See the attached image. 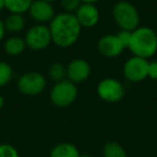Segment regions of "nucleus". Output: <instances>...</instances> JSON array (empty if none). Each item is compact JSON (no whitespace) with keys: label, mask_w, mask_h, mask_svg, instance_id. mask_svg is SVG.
Instances as JSON below:
<instances>
[{"label":"nucleus","mask_w":157,"mask_h":157,"mask_svg":"<svg viewBox=\"0 0 157 157\" xmlns=\"http://www.w3.org/2000/svg\"><path fill=\"white\" fill-rule=\"evenodd\" d=\"M48 28L52 36V42L58 48H67L74 45L81 35V25L74 14L61 12L54 16Z\"/></svg>","instance_id":"1"},{"label":"nucleus","mask_w":157,"mask_h":157,"mask_svg":"<svg viewBox=\"0 0 157 157\" xmlns=\"http://www.w3.org/2000/svg\"><path fill=\"white\" fill-rule=\"evenodd\" d=\"M97 94L105 102L116 103L124 98L125 87L116 78H105L97 85Z\"/></svg>","instance_id":"7"},{"label":"nucleus","mask_w":157,"mask_h":157,"mask_svg":"<svg viewBox=\"0 0 157 157\" xmlns=\"http://www.w3.org/2000/svg\"><path fill=\"white\" fill-rule=\"evenodd\" d=\"M27 13L29 14L31 20L37 22V24L43 25L50 24L51 21L56 15L52 3L44 0H33Z\"/></svg>","instance_id":"11"},{"label":"nucleus","mask_w":157,"mask_h":157,"mask_svg":"<svg viewBox=\"0 0 157 157\" xmlns=\"http://www.w3.org/2000/svg\"><path fill=\"white\" fill-rule=\"evenodd\" d=\"M148 60L138 56H131L123 66V75L127 81L138 83L147 78Z\"/></svg>","instance_id":"8"},{"label":"nucleus","mask_w":157,"mask_h":157,"mask_svg":"<svg viewBox=\"0 0 157 157\" xmlns=\"http://www.w3.org/2000/svg\"><path fill=\"white\" fill-rule=\"evenodd\" d=\"M44 1H48V2L52 3V2H54V1H56V0H44Z\"/></svg>","instance_id":"29"},{"label":"nucleus","mask_w":157,"mask_h":157,"mask_svg":"<svg viewBox=\"0 0 157 157\" xmlns=\"http://www.w3.org/2000/svg\"><path fill=\"white\" fill-rule=\"evenodd\" d=\"M13 78V69L6 61H0V87L8 85Z\"/></svg>","instance_id":"19"},{"label":"nucleus","mask_w":157,"mask_h":157,"mask_svg":"<svg viewBox=\"0 0 157 157\" xmlns=\"http://www.w3.org/2000/svg\"><path fill=\"white\" fill-rule=\"evenodd\" d=\"M80 157H95V156H93V155H90V154H81Z\"/></svg>","instance_id":"28"},{"label":"nucleus","mask_w":157,"mask_h":157,"mask_svg":"<svg viewBox=\"0 0 157 157\" xmlns=\"http://www.w3.org/2000/svg\"><path fill=\"white\" fill-rule=\"evenodd\" d=\"M48 75L55 83L63 81V80H65L67 78L66 76V66H63L60 63H52L48 69Z\"/></svg>","instance_id":"18"},{"label":"nucleus","mask_w":157,"mask_h":157,"mask_svg":"<svg viewBox=\"0 0 157 157\" xmlns=\"http://www.w3.org/2000/svg\"><path fill=\"white\" fill-rule=\"evenodd\" d=\"M3 105H5V98L0 95V109H2Z\"/></svg>","instance_id":"26"},{"label":"nucleus","mask_w":157,"mask_h":157,"mask_svg":"<svg viewBox=\"0 0 157 157\" xmlns=\"http://www.w3.org/2000/svg\"><path fill=\"white\" fill-rule=\"evenodd\" d=\"M3 25H5V28L7 33L15 35V33H21L25 28L26 20H25L24 15H22V14L10 13L3 20Z\"/></svg>","instance_id":"15"},{"label":"nucleus","mask_w":157,"mask_h":157,"mask_svg":"<svg viewBox=\"0 0 157 157\" xmlns=\"http://www.w3.org/2000/svg\"><path fill=\"white\" fill-rule=\"evenodd\" d=\"M156 82H157V81H156Z\"/></svg>","instance_id":"31"},{"label":"nucleus","mask_w":157,"mask_h":157,"mask_svg":"<svg viewBox=\"0 0 157 157\" xmlns=\"http://www.w3.org/2000/svg\"><path fill=\"white\" fill-rule=\"evenodd\" d=\"M33 0H5V9L10 13L22 14L27 13Z\"/></svg>","instance_id":"16"},{"label":"nucleus","mask_w":157,"mask_h":157,"mask_svg":"<svg viewBox=\"0 0 157 157\" xmlns=\"http://www.w3.org/2000/svg\"><path fill=\"white\" fill-rule=\"evenodd\" d=\"M5 9V0H0V11Z\"/></svg>","instance_id":"27"},{"label":"nucleus","mask_w":157,"mask_h":157,"mask_svg":"<svg viewBox=\"0 0 157 157\" xmlns=\"http://www.w3.org/2000/svg\"><path fill=\"white\" fill-rule=\"evenodd\" d=\"M147 78L157 81V60L148 61L147 68Z\"/></svg>","instance_id":"23"},{"label":"nucleus","mask_w":157,"mask_h":157,"mask_svg":"<svg viewBox=\"0 0 157 157\" xmlns=\"http://www.w3.org/2000/svg\"><path fill=\"white\" fill-rule=\"evenodd\" d=\"M82 5L81 0H61L60 6L63 8V12L67 13H72L74 14L75 11L78 9V7Z\"/></svg>","instance_id":"21"},{"label":"nucleus","mask_w":157,"mask_h":157,"mask_svg":"<svg viewBox=\"0 0 157 157\" xmlns=\"http://www.w3.org/2000/svg\"><path fill=\"white\" fill-rule=\"evenodd\" d=\"M97 48L102 56L108 57V58H115V57L120 56L126 48L118 39L116 33L115 35L108 33V35L102 36L98 40Z\"/></svg>","instance_id":"10"},{"label":"nucleus","mask_w":157,"mask_h":157,"mask_svg":"<svg viewBox=\"0 0 157 157\" xmlns=\"http://www.w3.org/2000/svg\"><path fill=\"white\" fill-rule=\"evenodd\" d=\"M117 37L118 39L121 40L123 44H124L125 48H128V44H129V41H130V37H131V31H128V30H123V29H120L117 33Z\"/></svg>","instance_id":"22"},{"label":"nucleus","mask_w":157,"mask_h":157,"mask_svg":"<svg viewBox=\"0 0 157 157\" xmlns=\"http://www.w3.org/2000/svg\"><path fill=\"white\" fill-rule=\"evenodd\" d=\"M81 153L74 145L70 142H60L52 147L50 151L48 157H80Z\"/></svg>","instance_id":"13"},{"label":"nucleus","mask_w":157,"mask_h":157,"mask_svg":"<svg viewBox=\"0 0 157 157\" xmlns=\"http://www.w3.org/2000/svg\"><path fill=\"white\" fill-rule=\"evenodd\" d=\"M78 98L76 84L65 78L56 82L50 90V100L57 108H67L71 105Z\"/></svg>","instance_id":"4"},{"label":"nucleus","mask_w":157,"mask_h":157,"mask_svg":"<svg viewBox=\"0 0 157 157\" xmlns=\"http://www.w3.org/2000/svg\"><path fill=\"white\" fill-rule=\"evenodd\" d=\"M102 157H128V155L120 143L109 141L102 147Z\"/></svg>","instance_id":"17"},{"label":"nucleus","mask_w":157,"mask_h":157,"mask_svg":"<svg viewBox=\"0 0 157 157\" xmlns=\"http://www.w3.org/2000/svg\"><path fill=\"white\" fill-rule=\"evenodd\" d=\"M6 33H7V31H6V28H5V25H3V21L0 20V42L2 41L3 38H5Z\"/></svg>","instance_id":"24"},{"label":"nucleus","mask_w":157,"mask_h":157,"mask_svg":"<svg viewBox=\"0 0 157 157\" xmlns=\"http://www.w3.org/2000/svg\"><path fill=\"white\" fill-rule=\"evenodd\" d=\"M0 157H21L18 150L10 143L0 144Z\"/></svg>","instance_id":"20"},{"label":"nucleus","mask_w":157,"mask_h":157,"mask_svg":"<svg viewBox=\"0 0 157 157\" xmlns=\"http://www.w3.org/2000/svg\"><path fill=\"white\" fill-rule=\"evenodd\" d=\"M46 87V78L38 71L23 73L17 80V88L24 96L35 97L43 93Z\"/></svg>","instance_id":"5"},{"label":"nucleus","mask_w":157,"mask_h":157,"mask_svg":"<svg viewBox=\"0 0 157 157\" xmlns=\"http://www.w3.org/2000/svg\"><path fill=\"white\" fill-rule=\"evenodd\" d=\"M155 31H156V37H157V28H156V30H155Z\"/></svg>","instance_id":"30"},{"label":"nucleus","mask_w":157,"mask_h":157,"mask_svg":"<svg viewBox=\"0 0 157 157\" xmlns=\"http://www.w3.org/2000/svg\"><path fill=\"white\" fill-rule=\"evenodd\" d=\"M26 42L24 38L13 35L3 42V50L10 56H18L26 50Z\"/></svg>","instance_id":"14"},{"label":"nucleus","mask_w":157,"mask_h":157,"mask_svg":"<svg viewBox=\"0 0 157 157\" xmlns=\"http://www.w3.org/2000/svg\"><path fill=\"white\" fill-rule=\"evenodd\" d=\"M128 48L132 56L144 59L153 57L157 53L156 31L147 26H139L131 31Z\"/></svg>","instance_id":"2"},{"label":"nucleus","mask_w":157,"mask_h":157,"mask_svg":"<svg viewBox=\"0 0 157 157\" xmlns=\"http://www.w3.org/2000/svg\"><path fill=\"white\" fill-rule=\"evenodd\" d=\"M74 16L82 28H93L99 23L100 12L96 5L82 3L75 11Z\"/></svg>","instance_id":"12"},{"label":"nucleus","mask_w":157,"mask_h":157,"mask_svg":"<svg viewBox=\"0 0 157 157\" xmlns=\"http://www.w3.org/2000/svg\"><path fill=\"white\" fill-rule=\"evenodd\" d=\"M82 3H90V5H96L100 0H81Z\"/></svg>","instance_id":"25"},{"label":"nucleus","mask_w":157,"mask_h":157,"mask_svg":"<svg viewBox=\"0 0 157 157\" xmlns=\"http://www.w3.org/2000/svg\"><path fill=\"white\" fill-rule=\"evenodd\" d=\"M90 72L92 68L90 63L83 58H74L66 66V78L74 84L86 81L90 78Z\"/></svg>","instance_id":"9"},{"label":"nucleus","mask_w":157,"mask_h":157,"mask_svg":"<svg viewBox=\"0 0 157 157\" xmlns=\"http://www.w3.org/2000/svg\"><path fill=\"white\" fill-rule=\"evenodd\" d=\"M112 16L120 29L132 31L140 26V13L129 1L121 0L112 8Z\"/></svg>","instance_id":"3"},{"label":"nucleus","mask_w":157,"mask_h":157,"mask_svg":"<svg viewBox=\"0 0 157 157\" xmlns=\"http://www.w3.org/2000/svg\"><path fill=\"white\" fill-rule=\"evenodd\" d=\"M26 46L33 51L45 50L52 42V36L48 26L43 24H37L31 26L27 30L24 37Z\"/></svg>","instance_id":"6"}]
</instances>
